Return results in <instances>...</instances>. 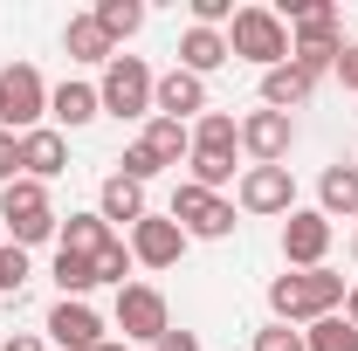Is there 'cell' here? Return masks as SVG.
Segmentation results:
<instances>
[{"mask_svg": "<svg viewBox=\"0 0 358 351\" xmlns=\"http://www.w3.org/2000/svg\"><path fill=\"white\" fill-rule=\"evenodd\" d=\"M345 275L338 268H282L268 282V324H317V317H338L345 310Z\"/></svg>", "mask_w": 358, "mask_h": 351, "instance_id": "6da1fadb", "label": "cell"}, {"mask_svg": "<svg viewBox=\"0 0 358 351\" xmlns=\"http://www.w3.org/2000/svg\"><path fill=\"white\" fill-rule=\"evenodd\" d=\"M0 220H7V241L14 248H42L62 234V214L48 207V186L42 179H14V186H0Z\"/></svg>", "mask_w": 358, "mask_h": 351, "instance_id": "7a4b0ae2", "label": "cell"}, {"mask_svg": "<svg viewBox=\"0 0 358 351\" xmlns=\"http://www.w3.org/2000/svg\"><path fill=\"white\" fill-rule=\"evenodd\" d=\"M227 55L234 62H255V69H282L289 62V28L275 7H234L227 21Z\"/></svg>", "mask_w": 358, "mask_h": 351, "instance_id": "3957f363", "label": "cell"}, {"mask_svg": "<svg viewBox=\"0 0 358 351\" xmlns=\"http://www.w3.org/2000/svg\"><path fill=\"white\" fill-rule=\"evenodd\" d=\"M152 89H159V76L145 69V55H110V62H103V83H96L103 117H117V124L152 117Z\"/></svg>", "mask_w": 358, "mask_h": 351, "instance_id": "277c9868", "label": "cell"}, {"mask_svg": "<svg viewBox=\"0 0 358 351\" xmlns=\"http://www.w3.org/2000/svg\"><path fill=\"white\" fill-rule=\"evenodd\" d=\"M110 331H117L124 345H159V338L173 331V303H166V289H152V282H124L117 303H110Z\"/></svg>", "mask_w": 358, "mask_h": 351, "instance_id": "5b68a950", "label": "cell"}, {"mask_svg": "<svg viewBox=\"0 0 358 351\" xmlns=\"http://www.w3.org/2000/svg\"><path fill=\"white\" fill-rule=\"evenodd\" d=\"M166 214L186 227V241H227V234L241 227V220H234V200L193 186V179H179V186H173V207H166Z\"/></svg>", "mask_w": 358, "mask_h": 351, "instance_id": "8992f818", "label": "cell"}, {"mask_svg": "<svg viewBox=\"0 0 358 351\" xmlns=\"http://www.w3.org/2000/svg\"><path fill=\"white\" fill-rule=\"evenodd\" d=\"M234 207L241 214H255V220H268V214H296V179H289V166H248V173L234 179Z\"/></svg>", "mask_w": 358, "mask_h": 351, "instance_id": "52a82bcc", "label": "cell"}, {"mask_svg": "<svg viewBox=\"0 0 358 351\" xmlns=\"http://www.w3.org/2000/svg\"><path fill=\"white\" fill-rule=\"evenodd\" d=\"M0 89H7V131H14V138H21V131H42V117H48L42 69H35V62H7V69H0Z\"/></svg>", "mask_w": 358, "mask_h": 351, "instance_id": "ba28073f", "label": "cell"}, {"mask_svg": "<svg viewBox=\"0 0 358 351\" xmlns=\"http://www.w3.org/2000/svg\"><path fill=\"white\" fill-rule=\"evenodd\" d=\"M124 248H131L138 268H179V255H186L193 241H186V227H179L173 214H145L131 234H124Z\"/></svg>", "mask_w": 358, "mask_h": 351, "instance_id": "9c48e42d", "label": "cell"}, {"mask_svg": "<svg viewBox=\"0 0 358 351\" xmlns=\"http://www.w3.org/2000/svg\"><path fill=\"white\" fill-rule=\"evenodd\" d=\"M42 331H48V345H55V351H96L103 338H110V324H103L90 303H69V296H55V303H48Z\"/></svg>", "mask_w": 358, "mask_h": 351, "instance_id": "30bf717a", "label": "cell"}, {"mask_svg": "<svg viewBox=\"0 0 358 351\" xmlns=\"http://www.w3.org/2000/svg\"><path fill=\"white\" fill-rule=\"evenodd\" d=\"M331 241H338V227L317 214V207H296V214L282 220V262L289 268H324Z\"/></svg>", "mask_w": 358, "mask_h": 351, "instance_id": "8fae6325", "label": "cell"}, {"mask_svg": "<svg viewBox=\"0 0 358 351\" xmlns=\"http://www.w3.org/2000/svg\"><path fill=\"white\" fill-rule=\"evenodd\" d=\"M289 145H296V117H282V110H248V117H241V152H248V166H282Z\"/></svg>", "mask_w": 358, "mask_h": 351, "instance_id": "7c38bea8", "label": "cell"}, {"mask_svg": "<svg viewBox=\"0 0 358 351\" xmlns=\"http://www.w3.org/2000/svg\"><path fill=\"white\" fill-rule=\"evenodd\" d=\"M214 103H207V83L200 76H186V69H166L159 76V89H152V117H173V124H186V117H207Z\"/></svg>", "mask_w": 358, "mask_h": 351, "instance_id": "4fadbf2b", "label": "cell"}, {"mask_svg": "<svg viewBox=\"0 0 358 351\" xmlns=\"http://www.w3.org/2000/svg\"><path fill=\"white\" fill-rule=\"evenodd\" d=\"M96 214L110 220V234H131L138 220L152 214V200H145V186H138V179L110 173V179H103V186H96Z\"/></svg>", "mask_w": 358, "mask_h": 351, "instance_id": "5bb4252c", "label": "cell"}, {"mask_svg": "<svg viewBox=\"0 0 358 351\" xmlns=\"http://www.w3.org/2000/svg\"><path fill=\"white\" fill-rule=\"evenodd\" d=\"M69 173V138L55 131V124H42V131H21V179H62Z\"/></svg>", "mask_w": 358, "mask_h": 351, "instance_id": "9a60e30c", "label": "cell"}, {"mask_svg": "<svg viewBox=\"0 0 358 351\" xmlns=\"http://www.w3.org/2000/svg\"><path fill=\"white\" fill-rule=\"evenodd\" d=\"M48 117H55V131L69 138V131H83V124H96L103 117V96H96V83H55L48 89Z\"/></svg>", "mask_w": 358, "mask_h": 351, "instance_id": "2e32d148", "label": "cell"}, {"mask_svg": "<svg viewBox=\"0 0 358 351\" xmlns=\"http://www.w3.org/2000/svg\"><path fill=\"white\" fill-rule=\"evenodd\" d=\"M317 214L331 220V227L338 220H358V166H345V159L324 166V179H317Z\"/></svg>", "mask_w": 358, "mask_h": 351, "instance_id": "e0dca14e", "label": "cell"}, {"mask_svg": "<svg viewBox=\"0 0 358 351\" xmlns=\"http://www.w3.org/2000/svg\"><path fill=\"white\" fill-rule=\"evenodd\" d=\"M221 62H234V55H227V35H221V28H193V21H186V35H179V69L207 83Z\"/></svg>", "mask_w": 358, "mask_h": 351, "instance_id": "ac0fdd59", "label": "cell"}, {"mask_svg": "<svg viewBox=\"0 0 358 351\" xmlns=\"http://www.w3.org/2000/svg\"><path fill=\"white\" fill-rule=\"evenodd\" d=\"M110 241H117V234H110V220H103V214H69V220H62V234H55V248H62V255H83V262H96Z\"/></svg>", "mask_w": 358, "mask_h": 351, "instance_id": "d6986e66", "label": "cell"}, {"mask_svg": "<svg viewBox=\"0 0 358 351\" xmlns=\"http://www.w3.org/2000/svg\"><path fill=\"white\" fill-rule=\"evenodd\" d=\"M310 89H317V83L296 69V62L262 69V110H282V117H289V110H303V103H310Z\"/></svg>", "mask_w": 358, "mask_h": 351, "instance_id": "ffe728a7", "label": "cell"}, {"mask_svg": "<svg viewBox=\"0 0 358 351\" xmlns=\"http://www.w3.org/2000/svg\"><path fill=\"white\" fill-rule=\"evenodd\" d=\"M62 48H69V62H96V69L117 55V42L96 28V14H69L62 21Z\"/></svg>", "mask_w": 358, "mask_h": 351, "instance_id": "44dd1931", "label": "cell"}, {"mask_svg": "<svg viewBox=\"0 0 358 351\" xmlns=\"http://www.w3.org/2000/svg\"><path fill=\"white\" fill-rule=\"evenodd\" d=\"M138 145H145V152H152V159H159V166L173 173L179 159L193 152V124H173V117H145V131H138Z\"/></svg>", "mask_w": 358, "mask_h": 351, "instance_id": "7402d4cb", "label": "cell"}, {"mask_svg": "<svg viewBox=\"0 0 358 351\" xmlns=\"http://www.w3.org/2000/svg\"><path fill=\"white\" fill-rule=\"evenodd\" d=\"M193 152H241V117H227V110H207V117H193Z\"/></svg>", "mask_w": 358, "mask_h": 351, "instance_id": "603a6c76", "label": "cell"}, {"mask_svg": "<svg viewBox=\"0 0 358 351\" xmlns=\"http://www.w3.org/2000/svg\"><path fill=\"white\" fill-rule=\"evenodd\" d=\"M90 14H96V28H103V35H110L117 48H124L138 28H145V0H96Z\"/></svg>", "mask_w": 358, "mask_h": 351, "instance_id": "cb8c5ba5", "label": "cell"}, {"mask_svg": "<svg viewBox=\"0 0 358 351\" xmlns=\"http://www.w3.org/2000/svg\"><path fill=\"white\" fill-rule=\"evenodd\" d=\"M48 275H55V296H69V303H83L90 289H96V262L62 255V248H55V268H48Z\"/></svg>", "mask_w": 358, "mask_h": 351, "instance_id": "d4e9b609", "label": "cell"}, {"mask_svg": "<svg viewBox=\"0 0 358 351\" xmlns=\"http://www.w3.org/2000/svg\"><path fill=\"white\" fill-rule=\"evenodd\" d=\"M303 351H358V331L345 324V310H338V317H317V324H303Z\"/></svg>", "mask_w": 358, "mask_h": 351, "instance_id": "484cf974", "label": "cell"}, {"mask_svg": "<svg viewBox=\"0 0 358 351\" xmlns=\"http://www.w3.org/2000/svg\"><path fill=\"white\" fill-rule=\"evenodd\" d=\"M186 179L207 186V193H221V186H234V159L227 152H186Z\"/></svg>", "mask_w": 358, "mask_h": 351, "instance_id": "4316f807", "label": "cell"}, {"mask_svg": "<svg viewBox=\"0 0 358 351\" xmlns=\"http://www.w3.org/2000/svg\"><path fill=\"white\" fill-rule=\"evenodd\" d=\"M131 248H124V234H117V241H110V248H103V255H96V282H110V289H124V282H131Z\"/></svg>", "mask_w": 358, "mask_h": 351, "instance_id": "83f0119b", "label": "cell"}, {"mask_svg": "<svg viewBox=\"0 0 358 351\" xmlns=\"http://www.w3.org/2000/svg\"><path fill=\"white\" fill-rule=\"evenodd\" d=\"M21 282H28V248L0 241V296H21Z\"/></svg>", "mask_w": 358, "mask_h": 351, "instance_id": "f1b7e54d", "label": "cell"}, {"mask_svg": "<svg viewBox=\"0 0 358 351\" xmlns=\"http://www.w3.org/2000/svg\"><path fill=\"white\" fill-rule=\"evenodd\" d=\"M117 173H124V179H138V186H152V179L166 173V166H159V159H152V152H145V145L131 138V145H124V159H117Z\"/></svg>", "mask_w": 358, "mask_h": 351, "instance_id": "f546056e", "label": "cell"}, {"mask_svg": "<svg viewBox=\"0 0 358 351\" xmlns=\"http://www.w3.org/2000/svg\"><path fill=\"white\" fill-rule=\"evenodd\" d=\"M186 14H193V28H221V35H227V21H234V0H186Z\"/></svg>", "mask_w": 358, "mask_h": 351, "instance_id": "4dcf8cb0", "label": "cell"}, {"mask_svg": "<svg viewBox=\"0 0 358 351\" xmlns=\"http://www.w3.org/2000/svg\"><path fill=\"white\" fill-rule=\"evenodd\" d=\"M255 351H303V331H289V324H262V331H255Z\"/></svg>", "mask_w": 358, "mask_h": 351, "instance_id": "1f68e13d", "label": "cell"}, {"mask_svg": "<svg viewBox=\"0 0 358 351\" xmlns=\"http://www.w3.org/2000/svg\"><path fill=\"white\" fill-rule=\"evenodd\" d=\"M14 179H21V138L0 131V186H14Z\"/></svg>", "mask_w": 358, "mask_h": 351, "instance_id": "d6a6232c", "label": "cell"}, {"mask_svg": "<svg viewBox=\"0 0 358 351\" xmlns=\"http://www.w3.org/2000/svg\"><path fill=\"white\" fill-rule=\"evenodd\" d=\"M338 83L358 96V42H345V55H338Z\"/></svg>", "mask_w": 358, "mask_h": 351, "instance_id": "836d02e7", "label": "cell"}, {"mask_svg": "<svg viewBox=\"0 0 358 351\" xmlns=\"http://www.w3.org/2000/svg\"><path fill=\"white\" fill-rule=\"evenodd\" d=\"M159 351H200V338H193V331H179V324H173V331L159 338Z\"/></svg>", "mask_w": 358, "mask_h": 351, "instance_id": "e575fe53", "label": "cell"}, {"mask_svg": "<svg viewBox=\"0 0 358 351\" xmlns=\"http://www.w3.org/2000/svg\"><path fill=\"white\" fill-rule=\"evenodd\" d=\"M0 351H48V338H35V331H14V338H7Z\"/></svg>", "mask_w": 358, "mask_h": 351, "instance_id": "d590c367", "label": "cell"}, {"mask_svg": "<svg viewBox=\"0 0 358 351\" xmlns=\"http://www.w3.org/2000/svg\"><path fill=\"white\" fill-rule=\"evenodd\" d=\"M345 324H352V331H358V282H352V289H345Z\"/></svg>", "mask_w": 358, "mask_h": 351, "instance_id": "8d00e7d4", "label": "cell"}, {"mask_svg": "<svg viewBox=\"0 0 358 351\" xmlns=\"http://www.w3.org/2000/svg\"><path fill=\"white\" fill-rule=\"evenodd\" d=\"M96 351H131V345H124V338H103V345H96Z\"/></svg>", "mask_w": 358, "mask_h": 351, "instance_id": "74e56055", "label": "cell"}, {"mask_svg": "<svg viewBox=\"0 0 358 351\" xmlns=\"http://www.w3.org/2000/svg\"><path fill=\"white\" fill-rule=\"evenodd\" d=\"M0 131H7V89H0Z\"/></svg>", "mask_w": 358, "mask_h": 351, "instance_id": "f35d334b", "label": "cell"}, {"mask_svg": "<svg viewBox=\"0 0 358 351\" xmlns=\"http://www.w3.org/2000/svg\"><path fill=\"white\" fill-rule=\"evenodd\" d=\"M352 262H358V220H352Z\"/></svg>", "mask_w": 358, "mask_h": 351, "instance_id": "ab89813d", "label": "cell"}, {"mask_svg": "<svg viewBox=\"0 0 358 351\" xmlns=\"http://www.w3.org/2000/svg\"><path fill=\"white\" fill-rule=\"evenodd\" d=\"M352 166H358V159H352Z\"/></svg>", "mask_w": 358, "mask_h": 351, "instance_id": "60d3db41", "label": "cell"}]
</instances>
